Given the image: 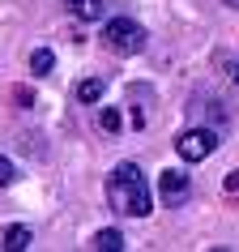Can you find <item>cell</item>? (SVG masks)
<instances>
[{
    "label": "cell",
    "instance_id": "cell-1",
    "mask_svg": "<svg viewBox=\"0 0 239 252\" xmlns=\"http://www.w3.org/2000/svg\"><path fill=\"white\" fill-rule=\"evenodd\" d=\"M103 197L116 218H149L154 214V197H149L141 162H116L103 184Z\"/></svg>",
    "mask_w": 239,
    "mask_h": 252
},
{
    "label": "cell",
    "instance_id": "cell-2",
    "mask_svg": "<svg viewBox=\"0 0 239 252\" xmlns=\"http://www.w3.org/2000/svg\"><path fill=\"white\" fill-rule=\"evenodd\" d=\"M98 39H103L116 56H141L146 43H149V34H146V26H141L137 17L120 13V17H107L103 22V34H98Z\"/></svg>",
    "mask_w": 239,
    "mask_h": 252
},
{
    "label": "cell",
    "instance_id": "cell-3",
    "mask_svg": "<svg viewBox=\"0 0 239 252\" xmlns=\"http://www.w3.org/2000/svg\"><path fill=\"white\" fill-rule=\"evenodd\" d=\"M218 146H222V128H213V124H192L175 137V154L184 162H205Z\"/></svg>",
    "mask_w": 239,
    "mask_h": 252
},
{
    "label": "cell",
    "instance_id": "cell-4",
    "mask_svg": "<svg viewBox=\"0 0 239 252\" xmlns=\"http://www.w3.org/2000/svg\"><path fill=\"white\" fill-rule=\"evenodd\" d=\"M192 192H197V184H192V175L184 171V167H162L158 175V197L167 210H184L188 201H192Z\"/></svg>",
    "mask_w": 239,
    "mask_h": 252
},
{
    "label": "cell",
    "instance_id": "cell-5",
    "mask_svg": "<svg viewBox=\"0 0 239 252\" xmlns=\"http://www.w3.org/2000/svg\"><path fill=\"white\" fill-rule=\"evenodd\" d=\"M30 244H34V231H30L26 222H9V226H0V252H26Z\"/></svg>",
    "mask_w": 239,
    "mask_h": 252
},
{
    "label": "cell",
    "instance_id": "cell-6",
    "mask_svg": "<svg viewBox=\"0 0 239 252\" xmlns=\"http://www.w3.org/2000/svg\"><path fill=\"white\" fill-rule=\"evenodd\" d=\"M103 94H107V81L103 77H81L77 86H73V98H77L81 107H98V103H103Z\"/></svg>",
    "mask_w": 239,
    "mask_h": 252
},
{
    "label": "cell",
    "instance_id": "cell-7",
    "mask_svg": "<svg viewBox=\"0 0 239 252\" xmlns=\"http://www.w3.org/2000/svg\"><path fill=\"white\" fill-rule=\"evenodd\" d=\"M64 13L77 22H98L107 17V0H64Z\"/></svg>",
    "mask_w": 239,
    "mask_h": 252
},
{
    "label": "cell",
    "instance_id": "cell-8",
    "mask_svg": "<svg viewBox=\"0 0 239 252\" xmlns=\"http://www.w3.org/2000/svg\"><path fill=\"white\" fill-rule=\"evenodd\" d=\"M90 248L94 252H120V248H128V239H124L120 226H103V231H94V235H90Z\"/></svg>",
    "mask_w": 239,
    "mask_h": 252
},
{
    "label": "cell",
    "instance_id": "cell-9",
    "mask_svg": "<svg viewBox=\"0 0 239 252\" xmlns=\"http://www.w3.org/2000/svg\"><path fill=\"white\" fill-rule=\"evenodd\" d=\"M52 68H56V52L52 47H34V52H30V73H34V77H47Z\"/></svg>",
    "mask_w": 239,
    "mask_h": 252
},
{
    "label": "cell",
    "instance_id": "cell-10",
    "mask_svg": "<svg viewBox=\"0 0 239 252\" xmlns=\"http://www.w3.org/2000/svg\"><path fill=\"white\" fill-rule=\"evenodd\" d=\"M205 116H209L213 128H222V133L231 128V107H226L222 98H205Z\"/></svg>",
    "mask_w": 239,
    "mask_h": 252
},
{
    "label": "cell",
    "instance_id": "cell-11",
    "mask_svg": "<svg viewBox=\"0 0 239 252\" xmlns=\"http://www.w3.org/2000/svg\"><path fill=\"white\" fill-rule=\"evenodd\" d=\"M98 128H103L107 137H116L120 128H124V111H120V107H103V111H98Z\"/></svg>",
    "mask_w": 239,
    "mask_h": 252
},
{
    "label": "cell",
    "instance_id": "cell-12",
    "mask_svg": "<svg viewBox=\"0 0 239 252\" xmlns=\"http://www.w3.org/2000/svg\"><path fill=\"white\" fill-rule=\"evenodd\" d=\"M218 64H222L226 81H231V86H235V90H239V56H222V60H218Z\"/></svg>",
    "mask_w": 239,
    "mask_h": 252
},
{
    "label": "cell",
    "instance_id": "cell-13",
    "mask_svg": "<svg viewBox=\"0 0 239 252\" xmlns=\"http://www.w3.org/2000/svg\"><path fill=\"white\" fill-rule=\"evenodd\" d=\"M17 180V167H13V158H4V154H0V188H9Z\"/></svg>",
    "mask_w": 239,
    "mask_h": 252
},
{
    "label": "cell",
    "instance_id": "cell-14",
    "mask_svg": "<svg viewBox=\"0 0 239 252\" xmlns=\"http://www.w3.org/2000/svg\"><path fill=\"white\" fill-rule=\"evenodd\" d=\"M222 192H226V197H235V192H239V171H226L222 175Z\"/></svg>",
    "mask_w": 239,
    "mask_h": 252
},
{
    "label": "cell",
    "instance_id": "cell-15",
    "mask_svg": "<svg viewBox=\"0 0 239 252\" xmlns=\"http://www.w3.org/2000/svg\"><path fill=\"white\" fill-rule=\"evenodd\" d=\"M226 4H231V9H239V0H226Z\"/></svg>",
    "mask_w": 239,
    "mask_h": 252
}]
</instances>
